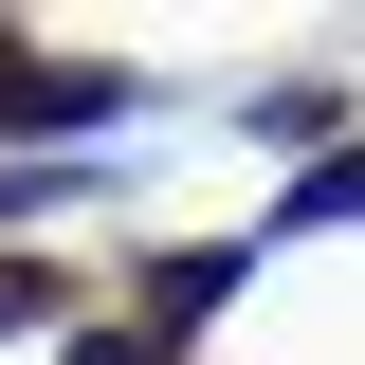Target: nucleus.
Returning <instances> with one entry per match:
<instances>
[{
    "instance_id": "20e7f679",
    "label": "nucleus",
    "mask_w": 365,
    "mask_h": 365,
    "mask_svg": "<svg viewBox=\"0 0 365 365\" xmlns=\"http://www.w3.org/2000/svg\"><path fill=\"white\" fill-rule=\"evenodd\" d=\"M37 311H73V292H55L37 256H0V329H37Z\"/></svg>"
},
{
    "instance_id": "f03ea898",
    "label": "nucleus",
    "mask_w": 365,
    "mask_h": 365,
    "mask_svg": "<svg viewBox=\"0 0 365 365\" xmlns=\"http://www.w3.org/2000/svg\"><path fill=\"white\" fill-rule=\"evenodd\" d=\"M220 292H237V237H220V256H201V237H182V256H146V329H165V347L220 311Z\"/></svg>"
},
{
    "instance_id": "7ed1b4c3",
    "label": "nucleus",
    "mask_w": 365,
    "mask_h": 365,
    "mask_svg": "<svg viewBox=\"0 0 365 365\" xmlns=\"http://www.w3.org/2000/svg\"><path fill=\"white\" fill-rule=\"evenodd\" d=\"M274 220H292V237H365V146H329V165L292 182V201H274Z\"/></svg>"
},
{
    "instance_id": "f257e3e1",
    "label": "nucleus",
    "mask_w": 365,
    "mask_h": 365,
    "mask_svg": "<svg viewBox=\"0 0 365 365\" xmlns=\"http://www.w3.org/2000/svg\"><path fill=\"white\" fill-rule=\"evenodd\" d=\"M55 128H128V73H55V55H0V146H55Z\"/></svg>"
}]
</instances>
